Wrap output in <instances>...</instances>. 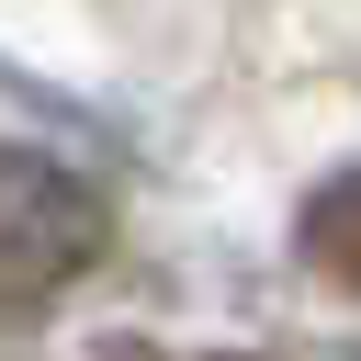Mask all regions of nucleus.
Here are the masks:
<instances>
[{
	"instance_id": "2",
	"label": "nucleus",
	"mask_w": 361,
	"mask_h": 361,
	"mask_svg": "<svg viewBox=\"0 0 361 361\" xmlns=\"http://www.w3.org/2000/svg\"><path fill=\"white\" fill-rule=\"evenodd\" d=\"M293 237H305V259H316L338 293H361V169H338V180L305 203V226H293Z\"/></svg>"
},
{
	"instance_id": "1",
	"label": "nucleus",
	"mask_w": 361,
	"mask_h": 361,
	"mask_svg": "<svg viewBox=\"0 0 361 361\" xmlns=\"http://www.w3.org/2000/svg\"><path fill=\"white\" fill-rule=\"evenodd\" d=\"M102 237H113V214H102V192H90L68 158L0 147V327L45 316V305L102 259Z\"/></svg>"
}]
</instances>
